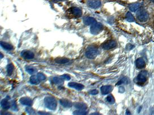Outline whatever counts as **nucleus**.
Instances as JSON below:
<instances>
[{
	"mask_svg": "<svg viewBox=\"0 0 154 115\" xmlns=\"http://www.w3.org/2000/svg\"><path fill=\"white\" fill-rule=\"evenodd\" d=\"M45 106L51 110H54L57 107V102L54 98L51 96L46 97L44 99Z\"/></svg>",
	"mask_w": 154,
	"mask_h": 115,
	"instance_id": "f257e3e1",
	"label": "nucleus"
},
{
	"mask_svg": "<svg viewBox=\"0 0 154 115\" xmlns=\"http://www.w3.org/2000/svg\"><path fill=\"white\" fill-rule=\"evenodd\" d=\"M98 54V50L96 48L93 46H90L87 48L86 52V56L87 58L93 59L96 57Z\"/></svg>",
	"mask_w": 154,
	"mask_h": 115,
	"instance_id": "f03ea898",
	"label": "nucleus"
},
{
	"mask_svg": "<svg viewBox=\"0 0 154 115\" xmlns=\"http://www.w3.org/2000/svg\"><path fill=\"white\" fill-rule=\"evenodd\" d=\"M137 18L140 22H146L149 19V16L147 12L144 10H139L137 12Z\"/></svg>",
	"mask_w": 154,
	"mask_h": 115,
	"instance_id": "7ed1b4c3",
	"label": "nucleus"
},
{
	"mask_svg": "<svg viewBox=\"0 0 154 115\" xmlns=\"http://www.w3.org/2000/svg\"><path fill=\"white\" fill-rule=\"evenodd\" d=\"M147 73L146 71H141L135 78V81L137 84H144L147 79Z\"/></svg>",
	"mask_w": 154,
	"mask_h": 115,
	"instance_id": "20e7f679",
	"label": "nucleus"
},
{
	"mask_svg": "<svg viewBox=\"0 0 154 115\" xmlns=\"http://www.w3.org/2000/svg\"><path fill=\"white\" fill-rule=\"evenodd\" d=\"M103 26L100 23H96L91 26L90 28V32L93 35L98 34L103 30Z\"/></svg>",
	"mask_w": 154,
	"mask_h": 115,
	"instance_id": "39448f33",
	"label": "nucleus"
},
{
	"mask_svg": "<svg viewBox=\"0 0 154 115\" xmlns=\"http://www.w3.org/2000/svg\"><path fill=\"white\" fill-rule=\"evenodd\" d=\"M117 45V43L114 40H108L103 44L102 47L104 49L109 50L114 48Z\"/></svg>",
	"mask_w": 154,
	"mask_h": 115,
	"instance_id": "423d86ee",
	"label": "nucleus"
},
{
	"mask_svg": "<svg viewBox=\"0 0 154 115\" xmlns=\"http://www.w3.org/2000/svg\"><path fill=\"white\" fill-rule=\"evenodd\" d=\"M21 56L27 60H30L34 57V54L33 52L29 51H23L21 52Z\"/></svg>",
	"mask_w": 154,
	"mask_h": 115,
	"instance_id": "0eeeda50",
	"label": "nucleus"
},
{
	"mask_svg": "<svg viewBox=\"0 0 154 115\" xmlns=\"http://www.w3.org/2000/svg\"><path fill=\"white\" fill-rule=\"evenodd\" d=\"M71 10V13H72V15L74 16L77 18H79L80 16H82V10L81 9L78 8V7H72Z\"/></svg>",
	"mask_w": 154,
	"mask_h": 115,
	"instance_id": "6e6552de",
	"label": "nucleus"
},
{
	"mask_svg": "<svg viewBox=\"0 0 154 115\" xmlns=\"http://www.w3.org/2000/svg\"><path fill=\"white\" fill-rule=\"evenodd\" d=\"M88 5L93 9H97L101 5V2L99 0H90L88 2Z\"/></svg>",
	"mask_w": 154,
	"mask_h": 115,
	"instance_id": "1a4fd4ad",
	"label": "nucleus"
},
{
	"mask_svg": "<svg viewBox=\"0 0 154 115\" xmlns=\"http://www.w3.org/2000/svg\"><path fill=\"white\" fill-rule=\"evenodd\" d=\"M112 89L113 87L112 86L106 85L102 86L100 89V91L103 95H107L109 93H111L112 90Z\"/></svg>",
	"mask_w": 154,
	"mask_h": 115,
	"instance_id": "9d476101",
	"label": "nucleus"
},
{
	"mask_svg": "<svg viewBox=\"0 0 154 115\" xmlns=\"http://www.w3.org/2000/svg\"><path fill=\"white\" fill-rule=\"evenodd\" d=\"M20 102L23 105H28V106H31L32 104V100L30 98L27 97L21 98L20 99Z\"/></svg>",
	"mask_w": 154,
	"mask_h": 115,
	"instance_id": "9b49d317",
	"label": "nucleus"
},
{
	"mask_svg": "<svg viewBox=\"0 0 154 115\" xmlns=\"http://www.w3.org/2000/svg\"><path fill=\"white\" fill-rule=\"evenodd\" d=\"M68 86L69 87H72V88L75 89L76 90H81L84 88V86L83 84H77L75 82H70L68 84Z\"/></svg>",
	"mask_w": 154,
	"mask_h": 115,
	"instance_id": "f8f14e48",
	"label": "nucleus"
},
{
	"mask_svg": "<svg viewBox=\"0 0 154 115\" xmlns=\"http://www.w3.org/2000/svg\"><path fill=\"white\" fill-rule=\"evenodd\" d=\"M135 65L139 69H142L145 66V62L142 58H139L136 60Z\"/></svg>",
	"mask_w": 154,
	"mask_h": 115,
	"instance_id": "ddd939ff",
	"label": "nucleus"
},
{
	"mask_svg": "<svg viewBox=\"0 0 154 115\" xmlns=\"http://www.w3.org/2000/svg\"><path fill=\"white\" fill-rule=\"evenodd\" d=\"M7 98H8L7 97L6 99H3L1 102V107H2V108L4 109V110H8L10 107V104L9 103L8 100H7Z\"/></svg>",
	"mask_w": 154,
	"mask_h": 115,
	"instance_id": "4468645a",
	"label": "nucleus"
},
{
	"mask_svg": "<svg viewBox=\"0 0 154 115\" xmlns=\"http://www.w3.org/2000/svg\"><path fill=\"white\" fill-rule=\"evenodd\" d=\"M96 23V21L95 19L92 17H88L84 20V23L87 25H93Z\"/></svg>",
	"mask_w": 154,
	"mask_h": 115,
	"instance_id": "2eb2a0df",
	"label": "nucleus"
},
{
	"mask_svg": "<svg viewBox=\"0 0 154 115\" xmlns=\"http://www.w3.org/2000/svg\"><path fill=\"white\" fill-rule=\"evenodd\" d=\"M60 102L63 107H66V108H69L72 106V102L67 99H61L60 100Z\"/></svg>",
	"mask_w": 154,
	"mask_h": 115,
	"instance_id": "dca6fc26",
	"label": "nucleus"
},
{
	"mask_svg": "<svg viewBox=\"0 0 154 115\" xmlns=\"http://www.w3.org/2000/svg\"><path fill=\"white\" fill-rule=\"evenodd\" d=\"M1 45L4 49L7 50V51H10V50H12L13 49V47L11 45H10V44L7 43H6V42H1Z\"/></svg>",
	"mask_w": 154,
	"mask_h": 115,
	"instance_id": "f3484780",
	"label": "nucleus"
},
{
	"mask_svg": "<svg viewBox=\"0 0 154 115\" xmlns=\"http://www.w3.org/2000/svg\"><path fill=\"white\" fill-rule=\"evenodd\" d=\"M140 7V4L138 3H134L129 6V9L131 11L135 12L138 10Z\"/></svg>",
	"mask_w": 154,
	"mask_h": 115,
	"instance_id": "a211bd4d",
	"label": "nucleus"
},
{
	"mask_svg": "<svg viewBox=\"0 0 154 115\" xmlns=\"http://www.w3.org/2000/svg\"><path fill=\"white\" fill-rule=\"evenodd\" d=\"M52 83L54 84H62L63 82V79L61 78H59V77H54V78H52Z\"/></svg>",
	"mask_w": 154,
	"mask_h": 115,
	"instance_id": "6ab92c4d",
	"label": "nucleus"
},
{
	"mask_svg": "<svg viewBox=\"0 0 154 115\" xmlns=\"http://www.w3.org/2000/svg\"><path fill=\"white\" fill-rule=\"evenodd\" d=\"M40 81L38 77H37V76H36V75H32V76L30 78V82H31V84H39Z\"/></svg>",
	"mask_w": 154,
	"mask_h": 115,
	"instance_id": "aec40b11",
	"label": "nucleus"
},
{
	"mask_svg": "<svg viewBox=\"0 0 154 115\" xmlns=\"http://www.w3.org/2000/svg\"><path fill=\"white\" fill-rule=\"evenodd\" d=\"M14 70V66L12 63H10L7 65V72L8 75H11L13 73Z\"/></svg>",
	"mask_w": 154,
	"mask_h": 115,
	"instance_id": "412c9836",
	"label": "nucleus"
},
{
	"mask_svg": "<svg viewBox=\"0 0 154 115\" xmlns=\"http://www.w3.org/2000/svg\"><path fill=\"white\" fill-rule=\"evenodd\" d=\"M126 20L129 22H133L134 21V18L130 12H128L126 14Z\"/></svg>",
	"mask_w": 154,
	"mask_h": 115,
	"instance_id": "4be33fe9",
	"label": "nucleus"
},
{
	"mask_svg": "<svg viewBox=\"0 0 154 115\" xmlns=\"http://www.w3.org/2000/svg\"><path fill=\"white\" fill-rule=\"evenodd\" d=\"M56 62L57 63H60V64H63V63H66L69 62V60L66 58H58L56 60Z\"/></svg>",
	"mask_w": 154,
	"mask_h": 115,
	"instance_id": "5701e85b",
	"label": "nucleus"
},
{
	"mask_svg": "<svg viewBox=\"0 0 154 115\" xmlns=\"http://www.w3.org/2000/svg\"><path fill=\"white\" fill-rule=\"evenodd\" d=\"M75 107L79 109V110H86L87 109V106L85 104L81 103H78L75 104Z\"/></svg>",
	"mask_w": 154,
	"mask_h": 115,
	"instance_id": "b1692460",
	"label": "nucleus"
},
{
	"mask_svg": "<svg viewBox=\"0 0 154 115\" xmlns=\"http://www.w3.org/2000/svg\"><path fill=\"white\" fill-rule=\"evenodd\" d=\"M107 100L109 103L110 104H113L115 102V100H114V98H113V96L112 95H109L107 96Z\"/></svg>",
	"mask_w": 154,
	"mask_h": 115,
	"instance_id": "393cba45",
	"label": "nucleus"
},
{
	"mask_svg": "<svg viewBox=\"0 0 154 115\" xmlns=\"http://www.w3.org/2000/svg\"><path fill=\"white\" fill-rule=\"evenodd\" d=\"M74 115H86L87 113V112L85 110H80L78 111H75L73 113Z\"/></svg>",
	"mask_w": 154,
	"mask_h": 115,
	"instance_id": "a878e982",
	"label": "nucleus"
},
{
	"mask_svg": "<svg viewBox=\"0 0 154 115\" xmlns=\"http://www.w3.org/2000/svg\"><path fill=\"white\" fill-rule=\"evenodd\" d=\"M26 71L27 73H28L30 74H32L34 73H35L36 70L34 68L31 67V66H28V67L26 68Z\"/></svg>",
	"mask_w": 154,
	"mask_h": 115,
	"instance_id": "bb28decb",
	"label": "nucleus"
},
{
	"mask_svg": "<svg viewBox=\"0 0 154 115\" xmlns=\"http://www.w3.org/2000/svg\"><path fill=\"white\" fill-rule=\"evenodd\" d=\"M128 82H129V80H128V78H122V79L117 83V85H120V84H128Z\"/></svg>",
	"mask_w": 154,
	"mask_h": 115,
	"instance_id": "cd10ccee",
	"label": "nucleus"
},
{
	"mask_svg": "<svg viewBox=\"0 0 154 115\" xmlns=\"http://www.w3.org/2000/svg\"><path fill=\"white\" fill-rule=\"evenodd\" d=\"M37 77H38L39 79L41 81H44V80L46 79V77H45V75H44L43 73H39L38 74H37Z\"/></svg>",
	"mask_w": 154,
	"mask_h": 115,
	"instance_id": "c85d7f7f",
	"label": "nucleus"
},
{
	"mask_svg": "<svg viewBox=\"0 0 154 115\" xmlns=\"http://www.w3.org/2000/svg\"><path fill=\"white\" fill-rule=\"evenodd\" d=\"M61 78H62V79L63 80H70V77L69 76V75H67V74H64V75H62L61 76Z\"/></svg>",
	"mask_w": 154,
	"mask_h": 115,
	"instance_id": "c756f323",
	"label": "nucleus"
},
{
	"mask_svg": "<svg viewBox=\"0 0 154 115\" xmlns=\"http://www.w3.org/2000/svg\"><path fill=\"white\" fill-rule=\"evenodd\" d=\"M98 94V91L96 90H93L90 91V94H91V95H95Z\"/></svg>",
	"mask_w": 154,
	"mask_h": 115,
	"instance_id": "7c9ffc66",
	"label": "nucleus"
},
{
	"mask_svg": "<svg viewBox=\"0 0 154 115\" xmlns=\"http://www.w3.org/2000/svg\"><path fill=\"white\" fill-rule=\"evenodd\" d=\"M26 110H27V112H28V113H30V114H34V112L33 111L32 109L28 108L26 109Z\"/></svg>",
	"mask_w": 154,
	"mask_h": 115,
	"instance_id": "2f4dec72",
	"label": "nucleus"
},
{
	"mask_svg": "<svg viewBox=\"0 0 154 115\" xmlns=\"http://www.w3.org/2000/svg\"><path fill=\"white\" fill-rule=\"evenodd\" d=\"M12 107H13V109L14 110H15V111H16V110H17V106H16V105L15 103V102H13L12 103Z\"/></svg>",
	"mask_w": 154,
	"mask_h": 115,
	"instance_id": "473e14b6",
	"label": "nucleus"
},
{
	"mask_svg": "<svg viewBox=\"0 0 154 115\" xmlns=\"http://www.w3.org/2000/svg\"><path fill=\"white\" fill-rule=\"evenodd\" d=\"M127 47L126 48L128 49H129V50H130V49H132L134 47L133 46V45H131V44H128V45H127Z\"/></svg>",
	"mask_w": 154,
	"mask_h": 115,
	"instance_id": "72a5a7b5",
	"label": "nucleus"
},
{
	"mask_svg": "<svg viewBox=\"0 0 154 115\" xmlns=\"http://www.w3.org/2000/svg\"><path fill=\"white\" fill-rule=\"evenodd\" d=\"M119 91H120V93H123V92L125 91L124 88H123V87H120V89H119Z\"/></svg>",
	"mask_w": 154,
	"mask_h": 115,
	"instance_id": "f704fd0d",
	"label": "nucleus"
},
{
	"mask_svg": "<svg viewBox=\"0 0 154 115\" xmlns=\"http://www.w3.org/2000/svg\"><path fill=\"white\" fill-rule=\"evenodd\" d=\"M126 114H127V115H130V112L128 110H127V111L126 112Z\"/></svg>",
	"mask_w": 154,
	"mask_h": 115,
	"instance_id": "c9c22d12",
	"label": "nucleus"
},
{
	"mask_svg": "<svg viewBox=\"0 0 154 115\" xmlns=\"http://www.w3.org/2000/svg\"><path fill=\"white\" fill-rule=\"evenodd\" d=\"M150 1H152V2H154V0H150Z\"/></svg>",
	"mask_w": 154,
	"mask_h": 115,
	"instance_id": "e433bc0d",
	"label": "nucleus"
}]
</instances>
